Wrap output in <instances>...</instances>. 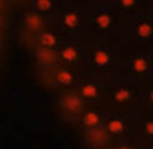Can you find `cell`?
Instances as JSON below:
<instances>
[{"instance_id": "11", "label": "cell", "mask_w": 153, "mask_h": 149, "mask_svg": "<svg viewBox=\"0 0 153 149\" xmlns=\"http://www.w3.org/2000/svg\"><path fill=\"white\" fill-rule=\"evenodd\" d=\"M76 57H77V52H76L74 48H65V49L62 51V58L65 61H73Z\"/></svg>"}, {"instance_id": "5", "label": "cell", "mask_w": 153, "mask_h": 149, "mask_svg": "<svg viewBox=\"0 0 153 149\" xmlns=\"http://www.w3.org/2000/svg\"><path fill=\"white\" fill-rule=\"evenodd\" d=\"M56 78H58L59 84H62V85H70L73 82V75L68 70H59L56 73Z\"/></svg>"}, {"instance_id": "19", "label": "cell", "mask_w": 153, "mask_h": 149, "mask_svg": "<svg viewBox=\"0 0 153 149\" xmlns=\"http://www.w3.org/2000/svg\"><path fill=\"white\" fill-rule=\"evenodd\" d=\"M117 149H131V148H128V146H119Z\"/></svg>"}, {"instance_id": "15", "label": "cell", "mask_w": 153, "mask_h": 149, "mask_svg": "<svg viewBox=\"0 0 153 149\" xmlns=\"http://www.w3.org/2000/svg\"><path fill=\"white\" fill-rule=\"evenodd\" d=\"M132 69L137 72H143L147 69V63L144 60H135V61H132Z\"/></svg>"}, {"instance_id": "2", "label": "cell", "mask_w": 153, "mask_h": 149, "mask_svg": "<svg viewBox=\"0 0 153 149\" xmlns=\"http://www.w3.org/2000/svg\"><path fill=\"white\" fill-rule=\"evenodd\" d=\"M107 131L110 134H120L123 130H125V124L120 121V119H110L105 125Z\"/></svg>"}, {"instance_id": "18", "label": "cell", "mask_w": 153, "mask_h": 149, "mask_svg": "<svg viewBox=\"0 0 153 149\" xmlns=\"http://www.w3.org/2000/svg\"><path fill=\"white\" fill-rule=\"evenodd\" d=\"M146 128H147V131H149V133H153V122H149Z\"/></svg>"}, {"instance_id": "1", "label": "cell", "mask_w": 153, "mask_h": 149, "mask_svg": "<svg viewBox=\"0 0 153 149\" xmlns=\"http://www.w3.org/2000/svg\"><path fill=\"white\" fill-rule=\"evenodd\" d=\"M82 122H83L85 127H88L91 130L92 128H97L100 125V115L97 112H86L83 115V118H82Z\"/></svg>"}, {"instance_id": "3", "label": "cell", "mask_w": 153, "mask_h": 149, "mask_svg": "<svg viewBox=\"0 0 153 149\" xmlns=\"http://www.w3.org/2000/svg\"><path fill=\"white\" fill-rule=\"evenodd\" d=\"M64 104H65V107L68 109V110H77L79 107H80V100L77 96H74V94H68L65 99H64Z\"/></svg>"}, {"instance_id": "10", "label": "cell", "mask_w": 153, "mask_h": 149, "mask_svg": "<svg viewBox=\"0 0 153 149\" xmlns=\"http://www.w3.org/2000/svg\"><path fill=\"white\" fill-rule=\"evenodd\" d=\"M114 99L119 103H126L129 100V91L128 90H119L114 93Z\"/></svg>"}, {"instance_id": "9", "label": "cell", "mask_w": 153, "mask_h": 149, "mask_svg": "<svg viewBox=\"0 0 153 149\" xmlns=\"http://www.w3.org/2000/svg\"><path fill=\"white\" fill-rule=\"evenodd\" d=\"M40 40H42V43H43L46 48H51V46H53V45L56 43L55 37L52 36L51 33H43V34H42V37H40Z\"/></svg>"}, {"instance_id": "8", "label": "cell", "mask_w": 153, "mask_h": 149, "mask_svg": "<svg viewBox=\"0 0 153 149\" xmlns=\"http://www.w3.org/2000/svg\"><path fill=\"white\" fill-rule=\"evenodd\" d=\"M25 22H27V27H30V28H39L42 25V19L37 15H28Z\"/></svg>"}, {"instance_id": "4", "label": "cell", "mask_w": 153, "mask_h": 149, "mask_svg": "<svg viewBox=\"0 0 153 149\" xmlns=\"http://www.w3.org/2000/svg\"><path fill=\"white\" fill-rule=\"evenodd\" d=\"M80 93H82V96H83L85 99H95L97 94H98L97 87L92 85V84H85V85H82Z\"/></svg>"}, {"instance_id": "14", "label": "cell", "mask_w": 153, "mask_h": 149, "mask_svg": "<svg viewBox=\"0 0 153 149\" xmlns=\"http://www.w3.org/2000/svg\"><path fill=\"white\" fill-rule=\"evenodd\" d=\"M64 22H65L67 27H74V25L77 24V16H76L74 13H67V15L64 16Z\"/></svg>"}, {"instance_id": "12", "label": "cell", "mask_w": 153, "mask_h": 149, "mask_svg": "<svg viewBox=\"0 0 153 149\" xmlns=\"http://www.w3.org/2000/svg\"><path fill=\"white\" fill-rule=\"evenodd\" d=\"M36 7L39 10L46 12V10H49L52 7V3H51V0H36Z\"/></svg>"}, {"instance_id": "6", "label": "cell", "mask_w": 153, "mask_h": 149, "mask_svg": "<svg viewBox=\"0 0 153 149\" xmlns=\"http://www.w3.org/2000/svg\"><path fill=\"white\" fill-rule=\"evenodd\" d=\"M39 60L45 64H49L53 61V54L48 48H42V49H39Z\"/></svg>"}, {"instance_id": "16", "label": "cell", "mask_w": 153, "mask_h": 149, "mask_svg": "<svg viewBox=\"0 0 153 149\" xmlns=\"http://www.w3.org/2000/svg\"><path fill=\"white\" fill-rule=\"evenodd\" d=\"M138 31H140V34H141V36H147V34L150 33V28H149V25H141Z\"/></svg>"}, {"instance_id": "17", "label": "cell", "mask_w": 153, "mask_h": 149, "mask_svg": "<svg viewBox=\"0 0 153 149\" xmlns=\"http://www.w3.org/2000/svg\"><path fill=\"white\" fill-rule=\"evenodd\" d=\"M134 1H135V0H120V3H122L123 6H126V7H128V6H132Z\"/></svg>"}, {"instance_id": "7", "label": "cell", "mask_w": 153, "mask_h": 149, "mask_svg": "<svg viewBox=\"0 0 153 149\" xmlns=\"http://www.w3.org/2000/svg\"><path fill=\"white\" fill-rule=\"evenodd\" d=\"M108 54L105 52V51H97L95 54H94V61L98 64V66H105L107 63H108Z\"/></svg>"}, {"instance_id": "13", "label": "cell", "mask_w": 153, "mask_h": 149, "mask_svg": "<svg viewBox=\"0 0 153 149\" xmlns=\"http://www.w3.org/2000/svg\"><path fill=\"white\" fill-rule=\"evenodd\" d=\"M97 24H98V27H101V28H107L108 24H110V16L105 15V13L100 15V16L97 18Z\"/></svg>"}]
</instances>
